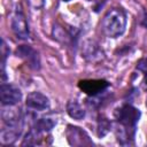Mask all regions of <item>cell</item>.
Wrapping results in <instances>:
<instances>
[{"mask_svg": "<svg viewBox=\"0 0 147 147\" xmlns=\"http://www.w3.org/2000/svg\"><path fill=\"white\" fill-rule=\"evenodd\" d=\"M11 29L17 38L23 39V40L29 39V36H30L29 26H28L25 16L22 13L21 8L16 9V11L14 13V15L11 17Z\"/></svg>", "mask_w": 147, "mask_h": 147, "instance_id": "cell-4", "label": "cell"}, {"mask_svg": "<svg viewBox=\"0 0 147 147\" xmlns=\"http://www.w3.org/2000/svg\"><path fill=\"white\" fill-rule=\"evenodd\" d=\"M25 105L29 109L36 111H44L49 108V100L46 95L40 92H31L26 96Z\"/></svg>", "mask_w": 147, "mask_h": 147, "instance_id": "cell-8", "label": "cell"}, {"mask_svg": "<svg viewBox=\"0 0 147 147\" xmlns=\"http://www.w3.org/2000/svg\"><path fill=\"white\" fill-rule=\"evenodd\" d=\"M103 33L109 38L122 36L126 28V15L121 8H113L107 11L101 22Z\"/></svg>", "mask_w": 147, "mask_h": 147, "instance_id": "cell-1", "label": "cell"}, {"mask_svg": "<svg viewBox=\"0 0 147 147\" xmlns=\"http://www.w3.org/2000/svg\"><path fill=\"white\" fill-rule=\"evenodd\" d=\"M78 87L90 96H96L109 87V83L105 79H83L79 80Z\"/></svg>", "mask_w": 147, "mask_h": 147, "instance_id": "cell-3", "label": "cell"}, {"mask_svg": "<svg viewBox=\"0 0 147 147\" xmlns=\"http://www.w3.org/2000/svg\"><path fill=\"white\" fill-rule=\"evenodd\" d=\"M146 107H147V99H146Z\"/></svg>", "mask_w": 147, "mask_h": 147, "instance_id": "cell-19", "label": "cell"}, {"mask_svg": "<svg viewBox=\"0 0 147 147\" xmlns=\"http://www.w3.org/2000/svg\"><path fill=\"white\" fill-rule=\"evenodd\" d=\"M56 122L53 121L52 118H48V117H42V118H39L37 122H36V126H34V130L42 134V133H47L49 132L54 126H55Z\"/></svg>", "mask_w": 147, "mask_h": 147, "instance_id": "cell-12", "label": "cell"}, {"mask_svg": "<svg viewBox=\"0 0 147 147\" xmlns=\"http://www.w3.org/2000/svg\"><path fill=\"white\" fill-rule=\"evenodd\" d=\"M45 1H46V0H28L29 5H30L32 8H34V9L41 8V7L45 5Z\"/></svg>", "mask_w": 147, "mask_h": 147, "instance_id": "cell-15", "label": "cell"}, {"mask_svg": "<svg viewBox=\"0 0 147 147\" xmlns=\"http://www.w3.org/2000/svg\"><path fill=\"white\" fill-rule=\"evenodd\" d=\"M145 85H146V87H147V74H146V77H145Z\"/></svg>", "mask_w": 147, "mask_h": 147, "instance_id": "cell-17", "label": "cell"}, {"mask_svg": "<svg viewBox=\"0 0 147 147\" xmlns=\"http://www.w3.org/2000/svg\"><path fill=\"white\" fill-rule=\"evenodd\" d=\"M16 54H17V56L26 60L28 63L30 64V67H32L33 69H39V67H40L39 56H38V53L32 47L22 45L16 49Z\"/></svg>", "mask_w": 147, "mask_h": 147, "instance_id": "cell-9", "label": "cell"}, {"mask_svg": "<svg viewBox=\"0 0 147 147\" xmlns=\"http://www.w3.org/2000/svg\"><path fill=\"white\" fill-rule=\"evenodd\" d=\"M102 53L98 48V45H95L93 41H87L85 44V51H84V56L90 60V61H95L98 59H101Z\"/></svg>", "mask_w": 147, "mask_h": 147, "instance_id": "cell-13", "label": "cell"}, {"mask_svg": "<svg viewBox=\"0 0 147 147\" xmlns=\"http://www.w3.org/2000/svg\"><path fill=\"white\" fill-rule=\"evenodd\" d=\"M67 113L75 119H82L85 117V109L76 100H70L67 103Z\"/></svg>", "mask_w": 147, "mask_h": 147, "instance_id": "cell-11", "label": "cell"}, {"mask_svg": "<svg viewBox=\"0 0 147 147\" xmlns=\"http://www.w3.org/2000/svg\"><path fill=\"white\" fill-rule=\"evenodd\" d=\"M110 126H111V124L109 123V121L105 117H101L98 121V134H99V137H103L105 134H107L108 131L110 130Z\"/></svg>", "mask_w": 147, "mask_h": 147, "instance_id": "cell-14", "label": "cell"}, {"mask_svg": "<svg viewBox=\"0 0 147 147\" xmlns=\"http://www.w3.org/2000/svg\"><path fill=\"white\" fill-rule=\"evenodd\" d=\"M138 69H140L141 71L147 74V56L144 57L139 63H138Z\"/></svg>", "mask_w": 147, "mask_h": 147, "instance_id": "cell-16", "label": "cell"}, {"mask_svg": "<svg viewBox=\"0 0 147 147\" xmlns=\"http://www.w3.org/2000/svg\"><path fill=\"white\" fill-rule=\"evenodd\" d=\"M140 115L141 114H140L139 109H137L136 107H133L131 105H127V103L119 107L115 113L117 122L121 125H123L133 136H134L136 126H137V123L140 118Z\"/></svg>", "mask_w": 147, "mask_h": 147, "instance_id": "cell-2", "label": "cell"}, {"mask_svg": "<svg viewBox=\"0 0 147 147\" xmlns=\"http://www.w3.org/2000/svg\"><path fill=\"white\" fill-rule=\"evenodd\" d=\"M1 102L3 106H15L22 99L21 90L13 84H2L0 90Z\"/></svg>", "mask_w": 147, "mask_h": 147, "instance_id": "cell-5", "label": "cell"}, {"mask_svg": "<svg viewBox=\"0 0 147 147\" xmlns=\"http://www.w3.org/2000/svg\"><path fill=\"white\" fill-rule=\"evenodd\" d=\"M145 25H146V26H147V18H146V23H145Z\"/></svg>", "mask_w": 147, "mask_h": 147, "instance_id": "cell-18", "label": "cell"}, {"mask_svg": "<svg viewBox=\"0 0 147 147\" xmlns=\"http://www.w3.org/2000/svg\"><path fill=\"white\" fill-rule=\"evenodd\" d=\"M1 117L7 126L23 127V116L21 109L14 106H6L5 108H2Z\"/></svg>", "mask_w": 147, "mask_h": 147, "instance_id": "cell-6", "label": "cell"}, {"mask_svg": "<svg viewBox=\"0 0 147 147\" xmlns=\"http://www.w3.org/2000/svg\"><path fill=\"white\" fill-rule=\"evenodd\" d=\"M65 136H67V139H68L70 145H74V146L93 145V142L91 141L87 133L84 130H82L80 127H77L74 125H68V129L65 131Z\"/></svg>", "mask_w": 147, "mask_h": 147, "instance_id": "cell-7", "label": "cell"}, {"mask_svg": "<svg viewBox=\"0 0 147 147\" xmlns=\"http://www.w3.org/2000/svg\"><path fill=\"white\" fill-rule=\"evenodd\" d=\"M22 132V127H14V126H8L7 129H3L1 131V144L2 145H9L13 144L18 136Z\"/></svg>", "mask_w": 147, "mask_h": 147, "instance_id": "cell-10", "label": "cell"}]
</instances>
